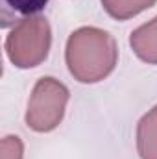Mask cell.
Wrapping results in <instances>:
<instances>
[{
	"instance_id": "cell-1",
	"label": "cell",
	"mask_w": 157,
	"mask_h": 159,
	"mask_svg": "<svg viewBox=\"0 0 157 159\" xmlns=\"http://www.w3.org/2000/svg\"><path fill=\"white\" fill-rule=\"evenodd\" d=\"M65 61L74 80L81 83L102 81L117 67V41L111 34L94 26L78 28L67 41Z\"/></svg>"
},
{
	"instance_id": "cell-2",
	"label": "cell",
	"mask_w": 157,
	"mask_h": 159,
	"mask_svg": "<svg viewBox=\"0 0 157 159\" xmlns=\"http://www.w3.org/2000/svg\"><path fill=\"white\" fill-rule=\"evenodd\" d=\"M52 30L44 17H26L13 26L6 37V54L19 69H32L41 65L50 52Z\"/></svg>"
},
{
	"instance_id": "cell-3",
	"label": "cell",
	"mask_w": 157,
	"mask_h": 159,
	"mask_svg": "<svg viewBox=\"0 0 157 159\" xmlns=\"http://www.w3.org/2000/svg\"><path fill=\"white\" fill-rule=\"evenodd\" d=\"M69 96H70L69 89L59 80L52 76L37 80L28 102V111H26L28 128L39 133L56 129L65 117Z\"/></svg>"
},
{
	"instance_id": "cell-4",
	"label": "cell",
	"mask_w": 157,
	"mask_h": 159,
	"mask_svg": "<svg viewBox=\"0 0 157 159\" xmlns=\"http://www.w3.org/2000/svg\"><path fill=\"white\" fill-rule=\"evenodd\" d=\"M129 46L141 61L157 65V17L131 32Z\"/></svg>"
},
{
	"instance_id": "cell-5",
	"label": "cell",
	"mask_w": 157,
	"mask_h": 159,
	"mask_svg": "<svg viewBox=\"0 0 157 159\" xmlns=\"http://www.w3.org/2000/svg\"><path fill=\"white\" fill-rule=\"evenodd\" d=\"M0 20L2 28L15 26L26 17H34L43 11L48 0H0Z\"/></svg>"
},
{
	"instance_id": "cell-6",
	"label": "cell",
	"mask_w": 157,
	"mask_h": 159,
	"mask_svg": "<svg viewBox=\"0 0 157 159\" xmlns=\"http://www.w3.org/2000/svg\"><path fill=\"white\" fill-rule=\"evenodd\" d=\"M137 152L141 159H157V106L137 124Z\"/></svg>"
},
{
	"instance_id": "cell-7",
	"label": "cell",
	"mask_w": 157,
	"mask_h": 159,
	"mask_svg": "<svg viewBox=\"0 0 157 159\" xmlns=\"http://www.w3.org/2000/svg\"><path fill=\"white\" fill-rule=\"evenodd\" d=\"M157 0H102L104 9L117 20H128L152 7Z\"/></svg>"
},
{
	"instance_id": "cell-8",
	"label": "cell",
	"mask_w": 157,
	"mask_h": 159,
	"mask_svg": "<svg viewBox=\"0 0 157 159\" xmlns=\"http://www.w3.org/2000/svg\"><path fill=\"white\" fill-rule=\"evenodd\" d=\"M24 146L17 135H7L0 144V159H22Z\"/></svg>"
}]
</instances>
